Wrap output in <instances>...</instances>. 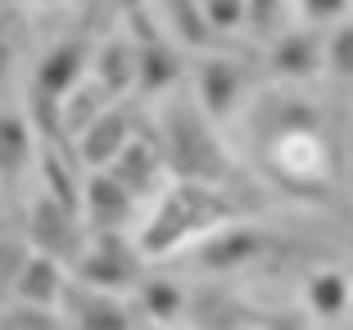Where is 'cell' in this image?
I'll return each instance as SVG.
<instances>
[{
  "label": "cell",
  "instance_id": "6da1fadb",
  "mask_svg": "<svg viewBox=\"0 0 353 330\" xmlns=\"http://www.w3.org/2000/svg\"><path fill=\"white\" fill-rule=\"evenodd\" d=\"M231 217H236V204H231L218 186L176 181L154 204L145 231L136 240V254H141V258H168L176 245H186L190 236H208V231L227 227Z\"/></svg>",
  "mask_w": 353,
  "mask_h": 330
},
{
  "label": "cell",
  "instance_id": "7a4b0ae2",
  "mask_svg": "<svg viewBox=\"0 0 353 330\" xmlns=\"http://www.w3.org/2000/svg\"><path fill=\"white\" fill-rule=\"evenodd\" d=\"M163 163L176 172V181L195 186H218L222 176H231V154L213 136L208 118L186 104H172L163 118Z\"/></svg>",
  "mask_w": 353,
  "mask_h": 330
},
{
  "label": "cell",
  "instance_id": "3957f363",
  "mask_svg": "<svg viewBox=\"0 0 353 330\" xmlns=\"http://www.w3.org/2000/svg\"><path fill=\"white\" fill-rule=\"evenodd\" d=\"M136 267H141V254H136L118 231H104V236L91 240V249H82V258H77V280H82L86 289L114 294V289H132L136 285Z\"/></svg>",
  "mask_w": 353,
  "mask_h": 330
},
{
  "label": "cell",
  "instance_id": "277c9868",
  "mask_svg": "<svg viewBox=\"0 0 353 330\" xmlns=\"http://www.w3.org/2000/svg\"><path fill=\"white\" fill-rule=\"evenodd\" d=\"M28 236L32 245L41 249V258H54V262H73L82 258V240H77V217L68 208H59L50 195H41L28 213Z\"/></svg>",
  "mask_w": 353,
  "mask_h": 330
},
{
  "label": "cell",
  "instance_id": "5b68a950",
  "mask_svg": "<svg viewBox=\"0 0 353 330\" xmlns=\"http://www.w3.org/2000/svg\"><path fill=\"white\" fill-rule=\"evenodd\" d=\"M276 167L290 176L294 186H308V181H322L326 176V145L308 132V127H290V132L276 141L272 149Z\"/></svg>",
  "mask_w": 353,
  "mask_h": 330
},
{
  "label": "cell",
  "instance_id": "8992f818",
  "mask_svg": "<svg viewBox=\"0 0 353 330\" xmlns=\"http://www.w3.org/2000/svg\"><path fill=\"white\" fill-rule=\"evenodd\" d=\"M268 245H272V236H263V231H254V227H218L204 240L199 258L213 271H231V267H245V262L263 258Z\"/></svg>",
  "mask_w": 353,
  "mask_h": 330
},
{
  "label": "cell",
  "instance_id": "52a82bcc",
  "mask_svg": "<svg viewBox=\"0 0 353 330\" xmlns=\"http://www.w3.org/2000/svg\"><path fill=\"white\" fill-rule=\"evenodd\" d=\"M240 68L231 59H204L199 63V82H195V95H199V114L204 118H227L240 100Z\"/></svg>",
  "mask_w": 353,
  "mask_h": 330
},
{
  "label": "cell",
  "instance_id": "ba28073f",
  "mask_svg": "<svg viewBox=\"0 0 353 330\" xmlns=\"http://www.w3.org/2000/svg\"><path fill=\"white\" fill-rule=\"evenodd\" d=\"M127 141H132V118H127L123 109H104V114L82 132L77 154H82V163H91V167H100V172H104V167L127 149Z\"/></svg>",
  "mask_w": 353,
  "mask_h": 330
},
{
  "label": "cell",
  "instance_id": "9c48e42d",
  "mask_svg": "<svg viewBox=\"0 0 353 330\" xmlns=\"http://www.w3.org/2000/svg\"><path fill=\"white\" fill-rule=\"evenodd\" d=\"M82 68H86V45L82 41H63V45H54V50L41 59L32 91H41V95H50V100L63 104L77 91V82H82Z\"/></svg>",
  "mask_w": 353,
  "mask_h": 330
},
{
  "label": "cell",
  "instance_id": "30bf717a",
  "mask_svg": "<svg viewBox=\"0 0 353 330\" xmlns=\"http://www.w3.org/2000/svg\"><path fill=\"white\" fill-rule=\"evenodd\" d=\"M82 204H86V217H91V227L100 231V236L104 231H123V222L132 217V195H127L109 172H95L91 181H86Z\"/></svg>",
  "mask_w": 353,
  "mask_h": 330
},
{
  "label": "cell",
  "instance_id": "8fae6325",
  "mask_svg": "<svg viewBox=\"0 0 353 330\" xmlns=\"http://www.w3.org/2000/svg\"><path fill=\"white\" fill-rule=\"evenodd\" d=\"M176 82H181V59H176L172 45H163L159 37L136 45V91L159 95V91H168V86H176Z\"/></svg>",
  "mask_w": 353,
  "mask_h": 330
},
{
  "label": "cell",
  "instance_id": "7c38bea8",
  "mask_svg": "<svg viewBox=\"0 0 353 330\" xmlns=\"http://www.w3.org/2000/svg\"><path fill=\"white\" fill-rule=\"evenodd\" d=\"M159 163H163V158H159L145 141H136V136H132V141H127V149H123V154H118L109 167H104V172L114 176V181H118V186H123L132 199H141V195H150V186H154Z\"/></svg>",
  "mask_w": 353,
  "mask_h": 330
},
{
  "label": "cell",
  "instance_id": "4fadbf2b",
  "mask_svg": "<svg viewBox=\"0 0 353 330\" xmlns=\"http://www.w3.org/2000/svg\"><path fill=\"white\" fill-rule=\"evenodd\" d=\"M322 59H326V50L312 32H285V37L272 45V68H276L281 77H294V82L312 77V72L322 68Z\"/></svg>",
  "mask_w": 353,
  "mask_h": 330
},
{
  "label": "cell",
  "instance_id": "5bb4252c",
  "mask_svg": "<svg viewBox=\"0 0 353 330\" xmlns=\"http://www.w3.org/2000/svg\"><path fill=\"white\" fill-rule=\"evenodd\" d=\"M32 123H23L19 114H0V181L10 186L19 181L23 167L32 163Z\"/></svg>",
  "mask_w": 353,
  "mask_h": 330
},
{
  "label": "cell",
  "instance_id": "9a60e30c",
  "mask_svg": "<svg viewBox=\"0 0 353 330\" xmlns=\"http://www.w3.org/2000/svg\"><path fill=\"white\" fill-rule=\"evenodd\" d=\"M14 285H19V294L32 303V308H46V303H54V299L63 294L59 262H54V258H41V254H37V258H28V262L19 267V280H14Z\"/></svg>",
  "mask_w": 353,
  "mask_h": 330
},
{
  "label": "cell",
  "instance_id": "2e32d148",
  "mask_svg": "<svg viewBox=\"0 0 353 330\" xmlns=\"http://www.w3.org/2000/svg\"><path fill=\"white\" fill-rule=\"evenodd\" d=\"M349 303H353V280H349V271L326 267V271H317V276L308 280V308L317 312V317H344V312H349Z\"/></svg>",
  "mask_w": 353,
  "mask_h": 330
},
{
  "label": "cell",
  "instance_id": "e0dca14e",
  "mask_svg": "<svg viewBox=\"0 0 353 330\" xmlns=\"http://www.w3.org/2000/svg\"><path fill=\"white\" fill-rule=\"evenodd\" d=\"M41 176H46V195L77 217V204H82V199H77V172L68 167V154H63V149H54V145L41 149Z\"/></svg>",
  "mask_w": 353,
  "mask_h": 330
},
{
  "label": "cell",
  "instance_id": "ac0fdd59",
  "mask_svg": "<svg viewBox=\"0 0 353 330\" xmlns=\"http://www.w3.org/2000/svg\"><path fill=\"white\" fill-rule=\"evenodd\" d=\"M100 86L104 95L114 91V95H127L136 91V45L127 41H109L100 50Z\"/></svg>",
  "mask_w": 353,
  "mask_h": 330
},
{
  "label": "cell",
  "instance_id": "d6986e66",
  "mask_svg": "<svg viewBox=\"0 0 353 330\" xmlns=\"http://www.w3.org/2000/svg\"><path fill=\"white\" fill-rule=\"evenodd\" d=\"M77 299V330H127V312L114 303V294H100V289H82Z\"/></svg>",
  "mask_w": 353,
  "mask_h": 330
},
{
  "label": "cell",
  "instance_id": "ffe728a7",
  "mask_svg": "<svg viewBox=\"0 0 353 330\" xmlns=\"http://www.w3.org/2000/svg\"><path fill=\"white\" fill-rule=\"evenodd\" d=\"M245 23L254 28L259 41H281L285 32H294L285 0H245Z\"/></svg>",
  "mask_w": 353,
  "mask_h": 330
},
{
  "label": "cell",
  "instance_id": "44dd1931",
  "mask_svg": "<svg viewBox=\"0 0 353 330\" xmlns=\"http://www.w3.org/2000/svg\"><path fill=\"white\" fill-rule=\"evenodd\" d=\"M100 114H104V86L100 82H95V86H77V91L63 100V136H68V132L82 136Z\"/></svg>",
  "mask_w": 353,
  "mask_h": 330
},
{
  "label": "cell",
  "instance_id": "7402d4cb",
  "mask_svg": "<svg viewBox=\"0 0 353 330\" xmlns=\"http://www.w3.org/2000/svg\"><path fill=\"white\" fill-rule=\"evenodd\" d=\"M168 14H172L176 23V37L186 45H199V50H208V45H218L222 37L204 23V14H199V0H168Z\"/></svg>",
  "mask_w": 353,
  "mask_h": 330
},
{
  "label": "cell",
  "instance_id": "603a6c76",
  "mask_svg": "<svg viewBox=\"0 0 353 330\" xmlns=\"http://www.w3.org/2000/svg\"><path fill=\"white\" fill-rule=\"evenodd\" d=\"M141 299H145V308H150L154 321H176L186 312V299H181V289H176L172 280H150V285L141 289Z\"/></svg>",
  "mask_w": 353,
  "mask_h": 330
},
{
  "label": "cell",
  "instance_id": "cb8c5ba5",
  "mask_svg": "<svg viewBox=\"0 0 353 330\" xmlns=\"http://www.w3.org/2000/svg\"><path fill=\"white\" fill-rule=\"evenodd\" d=\"M199 14L222 37V32H236L245 23V0H199Z\"/></svg>",
  "mask_w": 353,
  "mask_h": 330
},
{
  "label": "cell",
  "instance_id": "d4e9b609",
  "mask_svg": "<svg viewBox=\"0 0 353 330\" xmlns=\"http://www.w3.org/2000/svg\"><path fill=\"white\" fill-rule=\"evenodd\" d=\"M326 59H331V68L340 72V77H353V23L335 28L331 45H326Z\"/></svg>",
  "mask_w": 353,
  "mask_h": 330
},
{
  "label": "cell",
  "instance_id": "484cf974",
  "mask_svg": "<svg viewBox=\"0 0 353 330\" xmlns=\"http://www.w3.org/2000/svg\"><path fill=\"white\" fill-rule=\"evenodd\" d=\"M299 5H303V19L312 23H335L349 14V0H299Z\"/></svg>",
  "mask_w": 353,
  "mask_h": 330
},
{
  "label": "cell",
  "instance_id": "4316f807",
  "mask_svg": "<svg viewBox=\"0 0 353 330\" xmlns=\"http://www.w3.org/2000/svg\"><path fill=\"white\" fill-rule=\"evenodd\" d=\"M10 330H59V326H54V317H50V312L23 308V312H14V317H10Z\"/></svg>",
  "mask_w": 353,
  "mask_h": 330
},
{
  "label": "cell",
  "instance_id": "83f0119b",
  "mask_svg": "<svg viewBox=\"0 0 353 330\" xmlns=\"http://www.w3.org/2000/svg\"><path fill=\"white\" fill-rule=\"evenodd\" d=\"M118 5H123L127 14H136V10H145V0H118Z\"/></svg>",
  "mask_w": 353,
  "mask_h": 330
},
{
  "label": "cell",
  "instance_id": "f1b7e54d",
  "mask_svg": "<svg viewBox=\"0 0 353 330\" xmlns=\"http://www.w3.org/2000/svg\"><path fill=\"white\" fill-rule=\"evenodd\" d=\"M10 68V50H5V45H0V72Z\"/></svg>",
  "mask_w": 353,
  "mask_h": 330
}]
</instances>
